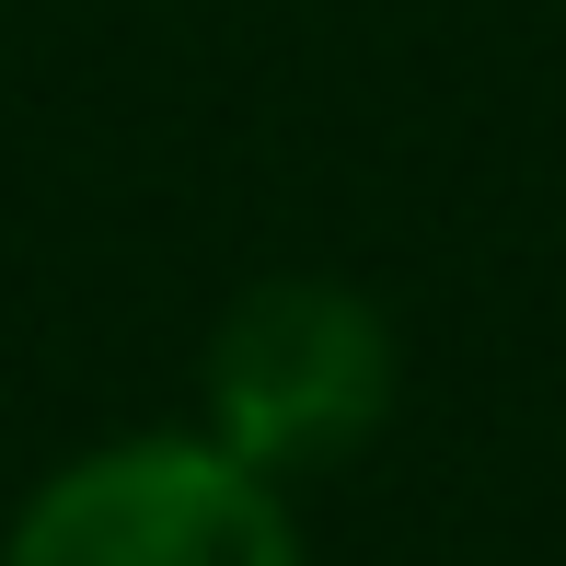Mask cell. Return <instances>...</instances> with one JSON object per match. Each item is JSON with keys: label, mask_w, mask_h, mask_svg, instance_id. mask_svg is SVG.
<instances>
[{"label": "cell", "mask_w": 566, "mask_h": 566, "mask_svg": "<svg viewBox=\"0 0 566 566\" xmlns=\"http://www.w3.org/2000/svg\"><path fill=\"white\" fill-rule=\"evenodd\" d=\"M0 566H313L290 485L220 451L209 428L70 451L0 532Z\"/></svg>", "instance_id": "cell-2"}, {"label": "cell", "mask_w": 566, "mask_h": 566, "mask_svg": "<svg viewBox=\"0 0 566 566\" xmlns=\"http://www.w3.org/2000/svg\"><path fill=\"white\" fill-rule=\"evenodd\" d=\"M394 381H405V347L370 290H347V277H254L209 324L197 428L290 485V474H336V462L370 451L381 417H394Z\"/></svg>", "instance_id": "cell-1"}]
</instances>
